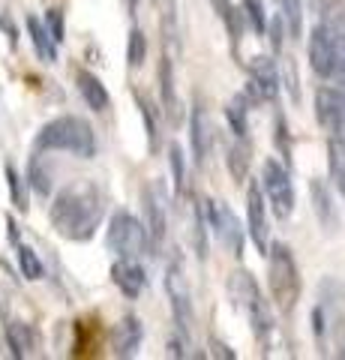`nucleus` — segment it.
Wrapping results in <instances>:
<instances>
[{"instance_id": "1", "label": "nucleus", "mask_w": 345, "mask_h": 360, "mask_svg": "<svg viewBox=\"0 0 345 360\" xmlns=\"http://www.w3.org/2000/svg\"><path fill=\"white\" fill-rule=\"evenodd\" d=\"M103 217L105 198L93 180H75L51 205V225L66 240H91Z\"/></svg>"}, {"instance_id": "2", "label": "nucleus", "mask_w": 345, "mask_h": 360, "mask_svg": "<svg viewBox=\"0 0 345 360\" xmlns=\"http://www.w3.org/2000/svg\"><path fill=\"white\" fill-rule=\"evenodd\" d=\"M37 150H60V153H72L82 160H91L96 150V139L93 129L84 117L66 115V117H54L37 135Z\"/></svg>"}, {"instance_id": "3", "label": "nucleus", "mask_w": 345, "mask_h": 360, "mask_svg": "<svg viewBox=\"0 0 345 360\" xmlns=\"http://www.w3.org/2000/svg\"><path fill=\"white\" fill-rule=\"evenodd\" d=\"M267 285L282 312H292L300 297V274L294 264V255L285 243H273L267 250Z\"/></svg>"}, {"instance_id": "4", "label": "nucleus", "mask_w": 345, "mask_h": 360, "mask_svg": "<svg viewBox=\"0 0 345 360\" xmlns=\"http://www.w3.org/2000/svg\"><path fill=\"white\" fill-rule=\"evenodd\" d=\"M228 291H231V300L247 312L252 333L259 336V340H267V333L273 330V315H271L267 300L261 297L259 285H255V279L247 274V270H237V274H231V279H228Z\"/></svg>"}, {"instance_id": "5", "label": "nucleus", "mask_w": 345, "mask_h": 360, "mask_svg": "<svg viewBox=\"0 0 345 360\" xmlns=\"http://www.w3.org/2000/svg\"><path fill=\"white\" fill-rule=\"evenodd\" d=\"M108 246L115 250L117 255H126V258H138L144 255L153 246L150 240V231H148V222H138L132 213L126 210H117L111 217V229H108Z\"/></svg>"}, {"instance_id": "6", "label": "nucleus", "mask_w": 345, "mask_h": 360, "mask_svg": "<svg viewBox=\"0 0 345 360\" xmlns=\"http://www.w3.org/2000/svg\"><path fill=\"white\" fill-rule=\"evenodd\" d=\"M261 189L267 201H271L273 213L280 219H288L294 213V184H292V174L288 168L280 165L276 160H267L261 168Z\"/></svg>"}, {"instance_id": "7", "label": "nucleus", "mask_w": 345, "mask_h": 360, "mask_svg": "<svg viewBox=\"0 0 345 360\" xmlns=\"http://www.w3.org/2000/svg\"><path fill=\"white\" fill-rule=\"evenodd\" d=\"M204 225L231 255L243 252V229H240V222H237L235 213L228 210L226 201H219V198L204 201Z\"/></svg>"}, {"instance_id": "8", "label": "nucleus", "mask_w": 345, "mask_h": 360, "mask_svg": "<svg viewBox=\"0 0 345 360\" xmlns=\"http://www.w3.org/2000/svg\"><path fill=\"white\" fill-rule=\"evenodd\" d=\"M339 39L325 21L318 27H313V37H309V66L315 70V75L321 78H333L339 70Z\"/></svg>"}, {"instance_id": "9", "label": "nucleus", "mask_w": 345, "mask_h": 360, "mask_svg": "<svg viewBox=\"0 0 345 360\" xmlns=\"http://www.w3.org/2000/svg\"><path fill=\"white\" fill-rule=\"evenodd\" d=\"M165 295H169V303H171V315L177 321L186 336H189V328L195 321V312H193V295H189V285H186V276L181 274V267L171 264L169 274H165Z\"/></svg>"}, {"instance_id": "10", "label": "nucleus", "mask_w": 345, "mask_h": 360, "mask_svg": "<svg viewBox=\"0 0 345 360\" xmlns=\"http://www.w3.org/2000/svg\"><path fill=\"white\" fill-rule=\"evenodd\" d=\"M247 217H249V238L259 246V252L267 255L271 250V225H267V205H264V193L259 184H249L247 189Z\"/></svg>"}, {"instance_id": "11", "label": "nucleus", "mask_w": 345, "mask_h": 360, "mask_svg": "<svg viewBox=\"0 0 345 360\" xmlns=\"http://www.w3.org/2000/svg\"><path fill=\"white\" fill-rule=\"evenodd\" d=\"M189 144H193V156L195 165H204L210 148H214V123H210L204 103L195 96L193 103V115H189Z\"/></svg>"}, {"instance_id": "12", "label": "nucleus", "mask_w": 345, "mask_h": 360, "mask_svg": "<svg viewBox=\"0 0 345 360\" xmlns=\"http://www.w3.org/2000/svg\"><path fill=\"white\" fill-rule=\"evenodd\" d=\"M315 115L318 123L330 132L345 129V90L342 87H321L315 96Z\"/></svg>"}, {"instance_id": "13", "label": "nucleus", "mask_w": 345, "mask_h": 360, "mask_svg": "<svg viewBox=\"0 0 345 360\" xmlns=\"http://www.w3.org/2000/svg\"><path fill=\"white\" fill-rule=\"evenodd\" d=\"M111 283H115L126 297H138L144 285H148V274L138 264V258H126L120 255L115 264H111Z\"/></svg>"}, {"instance_id": "14", "label": "nucleus", "mask_w": 345, "mask_h": 360, "mask_svg": "<svg viewBox=\"0 0 345 360\" xmlns=\"http://www.w3.org/2000/svg\"><path fill=\"white\" fill-rule=\"evenodd\" d=\"M144 213H148V231H150V240L157 246L165 238V225H169V217H165V193H162V184L153 180L144 189Z\"/></svg>"}, {"instance_id": "15", "label": "nucleus", "mask_w": 345, "mask_h": 360, "mask_svg": "<svg viewBox=\"0 0 345 360\" xmlns=\"http://www.w3.org/2000/svg\"><path fill=\"white\" fill-rule=\"evenodd\" d=\"M141 321L136 315H124L117 324H115V354L117 357H132L138 354V345H141Z\"/></svg>"}, {"instance_id": "16", "label": "nucleus", "mask_w": 345, "mask_h": 360, "mask_svg": "<svg viewBox=\"0 0 345 360\" xmlns=\"http://www.w3.org/2000/svg\"><path fill=\"white\" fill-rule=\"evenodd\" d=\"M276 84H280V78H276V66L267 60V58H255L252 78H249V90L259 99H273L276 96Z\"/></svg>"}, {"instance_id": "17", "label": "nucleus", "mask_w": 345, "mask_h": 360, "mask_svg": "<svg viewBox=\"0 0 345 360\" xmlns=\"http://www.w3.org/2000/svg\"><path fill=\"white\" fill-rule=\"evenodd\" d=\"M327 165H330V177L337 189L345 195V129L330 132L327 141Z\"/></svg>"}, {"instance_id": "18", "label": "nucleus", "mask_w": 345, "mask_h": 360, "mask_svg": "<svg viewBox=\"0 0 345 360\" xmlns=\"http://www.w3.org/2000/svg\"><path fill=\"white\" fill-rule=\"evenodd\" d=\"M27 33H30V39H33V49H37L39 58H46L48 63L58 60V42H54L51 37V30L46 21H39V18H27Z\"/></svg>"}, {"instance_id": "19", "label": "nucleus", "mask_w": 345, "mask_h": 360, "mask_svg": "<svg viewBox=\"0 0 345 360\" xmlns=\"http://www.w3.org/2000/svg\"><path fill=\"white\" fill-rule=\"evenodd\" d=\"M160 96H162V108L169 120H181V105H177V94H174V70H171V60L162 58L160 60Z\"/></svg>"}, {"instance_id": "20", "label": "nucleus", "mask_w": 345, "mask_h": 360, "mask_svg": "<svg viewBox=\"0 0 345 360\" xmlns=\"http://www.w3.org/2000/svg\"><path fill=\"white\" fill-rule=\"evenodd\" d=\"M160 30H162V42L171 51L181 49V13H177V0H162Z\"/></svg>"}, {"instance_id": "21", "label": "nucleus", "mask_w": 345, "mask_h": 360, "mask_svg": "<svg viewBox=\"0 0 345 360\" xmlns=\"http://www.w3.org/2000/svg\"><path fill=\"white\" fill-rule=\"evenodd\" d=\"M79 90H82V96H84V103L91 105L93 111H105L108 108V90L103 87V82L93 75V72H87V70H82L79 72Z\"/></svg>"}, {"instance_id": "22", "label": "nucleus", "mask_w": 345, "mask_h": 360, "mask_svg": "<svg viewBox=\"0 0 345 360\" xmlns=\"http://www.w3.org/2000/svg\"><path fill=\"white\" fill-rule=\"evenodd\" d=\"M309 193H313V205H315V213H318V219L321 225H325L327 231L337 229V210H333V201H330V193H327V186L321 184V180H313V186H309Z\"/></svg>"}, {"instance_id": "23", "label": "nucleus", "mask_w": 345, "mask_h": 360, "mask_svg": "<svg viewBox=\"0 0 345 360\" xmlns=\"http://www.w3.org/2000/svg\"><path fill=\"white\" fill-rule=\"evenodd\" d=\"M6 342H9V348H13L15 357H25L27 348L33 345V336H30V330H27V324H21V321L9 324V328H6Z\"/></svg>"}, {"instance_id": "24", "label": "nucleus", "mask_w": 345, "mask_h": 360, "mask_svg": "<svg viewBox=\"0 0 345 360\" xmlns=\"http://www.w3.org/2000/svg\"><path fill=\"white\" fill-rule=\"evenodd\" d=\"M6 184H9V198H13V205L18 207V213H25L30 207L27 201V184L25 177H18V172L13 165H6Z\"/></svg>"}, {"instance_id": "25", "label": "nucleus", "mask_w": 345, "mask_h": 360, "mask_svg": "<svg viewBox=\"0 0 345 360\" xmlns=\"http://www.w3.org/2000/svg\"><path fill=\"white\" fill-rule=\"evenodd\" d=\"M247 96H235L228 103L226 108V115H228V123H231V129H235L237 139H247Z\"/></svg>"}, {"instance_id": "26", "label": "nucleus", "mask_w": 345, "mask_h": 360, "mask_svg": "<svg viewBox=\"0 0 345 360\" xmlns=\"http://www.w3.org/2000/svg\"><path fill=\"white\" fill-rule=\"evenodd\" d=\"M27 180L30 186L37 189L39 195H48L51 193V172L39 162V156H30V165H27Z\"/></svg>"}, {"instance_id": "27", "label": "nucleus", "mask_w": 345, "mask_h": 360, "mask_svg": "<svg viewBox=\"0 0 345 360\" xmlns=\"http://www.w3.org/2000/svg\"><path fill=\"white\" fill-rule=\"evenodd\" d=\"M15 255H18V264H21V274H25V279H39L42 276V264H39V258L37 252L30 250V246L25 243H15Z\"/></svg>"}, {"instance_id": "28", "label": "nucleus", "mask_w": 345, "mask_h": 360, "mask_svg": "<svg viewBox=\"0 0 345 360\" xmlns=\"http://www.w3.org/2000/svg\"><path fill=\"white\" fill-rule=\"evenodd\" d=\"M282 18L288 21L292 39H297L300 30H304V6H300V0H282Z\"/></svg>"}, {"instance_id": "29", "label": "nucleus", "mask_w": 345, "mask_h": 360, "mask_svg": "<svg viewBox=\"0 0 345 360\" xmlns=\"http://www.w3.org/2000/svg\"><path fill=\"white\" fill-rule=\"evenodd\" d=\"M144 54H148V42H144V33H141L138 27L129 30V49H126L129 66H141V63H144Z\"/></svg>"}, {"instance_id": "30", "label": "nucleus", "mask_w": 345, "mask_h": 360, "mask_svg": "<svg viewBox=\"0 0 345 360\" xmlns=\"http://www.w3.org/2000/svg\"><path fill=\"white\" fill-rule=\"evenodd\" d=\"M247 165H249V150H247V144H240V148H231V153H228V168H231V174H235L237 180L247 177Z\"/></svg>"}, {"instance_id": "31", "label": "nucleus", "mask_w": 345, "mask_h": 360, "mask_svg": "<svg viewBox=\"0 0 345 360\" xmlns=\"http://www.w3.org/2000/svg\"><path fill=\"white\" fill-rule=\"evenodd\" d=\"M171 172H174V189L177 193H183V150H181V144H171Z\"/></svg>"}, {"instance_id": "32", "label": "nucleus", "mask_w": 345, "mask_h": 360, "mask_svg": "<svg viewBox=\"0 0 345 360\" xmlns=\"http://www.w3.org/2000/svg\"><path fill=\"white\" fill-rule=\"evenodd\" d=\"M243 6H247V15H249V21H252V27L255 30H264V13H261V0H247V4H243Z\"/></svg>"}, {"instance_id": "33", "label": "nucleus", "mask_w": 345, "mask_h": 360, "mask_svg": "<svg viewBox=\"0 0 345 360\" xmlns=\"http://www.w3.org/2000/svg\"><path fill=\"white\" fill-rule=\"evenodd\" d=\"M46 25H48V30H51L54 42H63V18H60L58 9H51V13L46 15Z\"/></svg>"}, {"instance_id": "34", "label": "nucleus", "mask_w": 345, "mask_h": 360, "mask_svg": "<svg viewBox=\"0 0 345 360\" xmlns=\"http://www.w3.org/2000/svg\"><path fill=\"white\" fill-rule=\"evenodd\" d=\"M136 99H138V111H141V117H144V129H148V135H150V144H153V139H157V123H153V115H150L148 103H144L141 96H136Z\"/></svg>"}, {"instance_id": "35", "label": "nucleus", "mask_w": 345, "mask_h": 360, "mask_svg": "<svg viewBox=\"0 0 345 360\" xmlns=\"http://www.w3.org/2000/svg\"><path fill=\"white\" fill-rule=\"evenodd\" d=\"M126 4H136V0H126Z\"/></svg>"}]
</instances>
